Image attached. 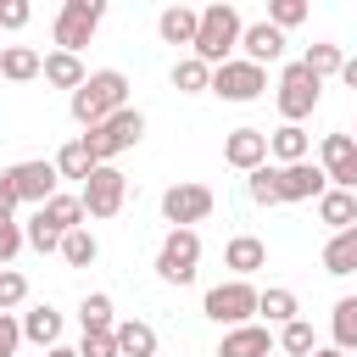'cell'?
Instances as JSON below:
<instances>
[{"instance_id":"1","label":"cell","mask_w":357,"mask_h":357,"mask_svg":"<svg viewBox=\"0 0 357 357\" xmlns=\"http://www.w3.org/2000/svg\"><path fill=\"white\" fill-rule=\"evenodd\" d=\"M67 106H73V123L89 134V128H100L106 117H117V112L128 106V78H123L117 67H100V73H89V84H84Z\"/></svg>"},{"instance_id":"2","label":"cell","mask_w":357,"mask_h":357,"mask_svg":"<svg viewBox=\"0 0 357 357\" xmlns=\"http://www.w3.org/2000/svg\"><path fill=\"white\" fill-rule=\"evenodd\" d=\"M240 33H245V22H240V11H234L229 0L201 6V28H195V50H190V56H201L206 67H223V61H234Z\"/></svg>"},{"instance_id":"3","label":"cell","mask_w":357,"mask_h":357,"mask_svg":"<svg viewBox=\"0 0 357 357\" xmlns=\"http://www.w3.org/2000/svg\"><path fill=\"white\" fill-rule=\"evenodd\" d=\"M139 139H145V112H139V106H123L117 117H106L100 128H89V134H84V145L95 151V162H100V167H106L112 156L134 151Z\"/></svg>"},{"instance_id":"4","label":"cell","mask_w":357,"mask_h":357,"mask_svg":"<svg viewBox=\"0 0 357 357\" xmlns=\"http://www.w3.org/2000/svg\"><path fill=\"white\" fill-rule=\"evenodd\" d=\"M257 284L251 279H229V284H212L206 290V301H201V312L212 318V324H223V329H240V324H251L257 318Z\"/></svg>"},{"instance_id":"5","label":"cell","mask_w":357,"mask_h":357,"mask_svg":"<svg viewBox=\"0 0 357 357\" xmlns=\"http://www.w3.org/2000/svg\"><path fill=\"white\" fill-rule=\"evenodd\" d=\"M100 17H106V0H61V11H56V50L78 56L95 39Z\"/></svg>"},{"instance_id":"6","label":"cell","mask_w":357,"mask_h":357,"mask_svg":"<svg viewBox=\"0 0 357 357\" xmlns=\"http://www.w3.org/2000/svg\"><path fill=\"white\" fill-rule=\"evenodd\" d=\"M318 95H324V78H312V73H307V61H290V67L279 73V89H273V100H279V117H284V123H301V117H312Z\"/></svg>"},{"instance_id":"7","label":"cell","mask_w":357,"mask_h":357,"mask_svg":"<svg viewBox=\"0 0 357 357\" xmlns=\"http://www.w3.org/2000/svg\"><path fill=\"white\" fill-rule=\"evenodd\" d=\"M195 268H201V234H195V229H167V240H162V251H156V279L190 284Z\"/></svg>"},{"instance_id":"8","label":"cell","mask_w":357,"mask_h":357,"mask_svg":"<svg viewBox=\"0 0 357 357\" xmlns=\"http://www.w3.org/2000/svg\"><path fill=\"white\" fill-rule=\"evenodd\" d=\"M262 89H268V67H251L245 56H234V61L212 67V95H218V100L245 106V100H262Z\"/></svg>"},{"instance_id":"9","label":"cell","mask_w":357,"mask_h":357,"mask_svg":"<svg viewBox=\"0 0 357 357\" xmlns=\"http://www.w3.org/2000/svg\"><path fill=\"white\" fill-rule=\"evenodd\" d=\"M212 206H218V195H212L206 184H195V178L162 190V218H167L173 229H195L201 218H212Z\"/></svg>"},{"instance_id":"10","label":"cell","mask_w":357,"mask_h":357,"mask_svg":"<svg viewBox=\"0 0 357 357\" xmlns=\"http://www.w3.org/2000/svg\"><path fill=\"white\" fill-rule=\"evenodd\" d=\"M78 201H84V212H89V218H117V212H123V201H128V178L106 162V167H95V173L84 178Z\"/></svg>"},{"instance_id":"11","label":"cell","mask_w":357,"mask_h":357,"mask_svg":"<svg viewBox=\"0 0 357 357\" xmlns=\"http://www.w3.org/2000/svg\"><path fill=\"white\" fill-rule=\"evenodd\" d=\"M318 167L329 173V190H351L357 195V139L351 134H324Z\"/></svg>"},{"instance_id":"12","label":"cell","mask_w":357,"mask_h":357,"mask_svg":"<svg viewBox=\"0 0 357 357\" xmlns=\"http://www.w3.org/2000/svg\"><path fill=\"white\" fill-rule=\"evenodd\" d=\"M6 173H11V184H17V201H28L33 212L56 195V178H61L56 162H39V156H33V162H17V167H6Z\"/></svg>"},{"instance_id":"13","label":"cell","mask_w":357,"mask_h":357,"mask_svg":"<svg viewBox=\"0 0 357 357\" xmlns=\"http://www.w3.org/2000/svg\"><path fill=\"white\" fill-rule=\"evenodd\" d=\"M279 351V335L268 324H240V329H223L218 340V357H273Z\"/></svg>"},{"instance_id":"14","label":"cell","mask_w":357,"mask_h":357,"mask_svg":"<svg viewBox=\"0 0 357 357\" xmlns=\"http://www.w3.org/2000/svg\"><path fill=\"white\" fill-rule=\"evenodd\" d=\"M329 190V173L318 162H296V167H279V201H312Z\"/></svg>"},{"instance_id":"15","label":"cell","mask_w":357,"mask_h":357,"mask_svg":"<svg viewBox=\"0 0 357 357\" xmlns=\"http://www.w3.org/2000/svg\"><path fill=\"white\" fill-rule=\"evenodd\" d=\"M223 162L240 167V173L268 167V134H262V128H234V134L223 139Z\"/></svg>"},{"instance_id":"16","label":"cell","mask_w":357,"mask_h":357,"mask_svg":"<svg viewBox=\"0 0 357 357\" xmlns=\"http://www.w3.org/2000/svg\"><path fill=\"white\" fill-rule=\"evenodd\" d=\"M240 50H245V61H251V67H268V61H279V56H284V33H279L268 17H262V22H245Z\"/></svg>"},{"instance_id":"17","label":"cell","mask_w":357,"mask_h":357,"mask_svg":"<svg viewBox=\"0 0 357 357\" xmlns=\"http://www.w3.org/2000/svg\"><path fill=\"white\" fill-rule=\"evenodd\" d=\"M268 156H273L279 167H296V162L312 156V134H307L301 123H279V128L268 134Z\"/></svg>"},{"instance_id":"18","label":"cell","mask_w":357,"mask_h":357,"mask_svg":"<svg viewBox=\"0 0 357 357\" xmlns=\"http://www.w3.org/2000/svg\"><path fill=\"white\" fill-rule=\"evenodd\" d=\"M223 268H234V279H251L257 268H268V245L257 234H234L223 245Z\"/></svg>"},{"instance_id":"19","label":"cell","mask_w":357,"mask_h":357,"mask_svg":"<svg viewBox=\"0 0 357 357\" xmlns=\"http://www.w3.org/2000/svg\"><path fill=\"white\" fill-rule=\"evenodd\" d=\"M39 73H45V56L33 45H0V78L6 84H28Z\"/></svg>"},{"instance_id":"20","label":"cell","mask_w":357,"mask_h":357,"mask_svg":"<svg viewBox=\"0 0 357 357\" xmlns=\"http://www.w3.org/2000/svg\"><path fill=\"white\" fill-rule=\"evenodd\" d=\"M22 340H33V346H61V312L50 307V301H39V307H28L22 312Z\"/></svg>"},{"instance_id":"21","label":"cell","mask_w":357,"mask_h":357,"mask_svg":"<svg viewBox=\"0 0 357 357\" xmlns=\"http://www.w3.org/2000/svg\"><path fill=\"white\" fill-rule=\"evenodd\" d=\"M318 262H324V273H335V279L357 273V223H351V229H340V234H329Z\"/></svg>"},{"instance_id":"22","label":"cell","mask_w":357,"mask_h":357,"mask_svg":"<svg viewBox=\"0 0 357 357\" xmlns=\"http://www.w3.org/2000/svg\"><path fill=\"white\" fill-rule=\"evenodd\" d=\"M195 28H201V11H190V6H167V11L156 17L162 45H190V50H195Z\"/></svg>"},{"instance_id":"23","label":"cell","mask_w":357,"mask_h":357,"mask_svg":"<svg viewBox=\"0 0 357 357\" xmlns=\"http://www.w3.org/2000/svg\"><path fill=\"white\" fill-rule=\"evenodd\" d=\"M45 84H50V89H73V95H78V89L89 84V67H84L78 56H67V50H50V56H45Z\"/></svg>"},{"instance_id":"24","label":"cell","mask_w":357,"mask_h":357,"mask_svg":"<svg viewBox=\"0 0 357 357\" xmlns=\"http://www.w3.org/2000/svg\"><path fill=\"white\" fill-rule=\"evenodd\" d=\"M117 357H156V329L145 318H117Z\"/></svg>"},{"instance_id":"25","label":"cell","mask_w":357,"mask_h":357,"mask_svg":"<svg viewBox=\"0 0 357 357\" xmlns=\"http://www.w3.org/2000/svg\"><path fill=\"white\" fill-rule=\"evenodd\" d=\"M78 324H84V335H112V329H117L112 296H106V290H89V296L78 301Z\"/></svg>"},{"instance_id":"26","label":"cell","mask_w":357,"mask_h":357,"mask_svg":"<svg viewBox=\"0 0 357 357\" xmlns=\"http://www.w3.org/2000/svg\"><path fill=\"white\" fill-rule=\"evenodd\" d=\"M318 223H329V234L351 229V223H357V195H351V190H324V195H318Z\"/></svg>"},{"instance_id":"27","label":"cell","mask_w":357,"mask_h":357,"mask_svg":"<svg viewBox=\"0 0 357 357\" xmlns=\"http://www.w3.org/2000/svg\"><path fill=\"white\" fill-rule=\"evenodd\" d=\"M39 218H45L50 229L73 234V229H84V218H89V212H84V201H78V195H61V190H56V195H50V201L39 206Z\"/></svg>"},{"instance_id":"28","label":"cell","mask_w":357,"mask_h":357,"mask_svg":"<svg viewBox=\"0 0 357 357\" xmlns=\"http://www.w3.org/2000/svg\"><path fill=\"white\" fill-rule=\"evenodd\" d=\"M257 312H262L268 324H279V329H284V324H296V318H301V301H296V290H284V284H268V290L257 296Z\"/></svg>"},{"instance_id":"29","label":"cell","mask_w":357,"mask_h":357,"mask_svg":"<svg viewBox=\"0 0 357 357\" xmlns=\"http://www.w3.org/2000/svg\"><path fill=\"white\" fill-rule=\"evenodd\" d=\"M50 162H56V173H61V178H89V173L100 167V162H95V151L84 145V134H78V139H67Z\"/></svg>"},{"instance_id":"30","label":"cell","mask_w":357,"mask_h":357,"mask_svg":"<svg viewBox=\"0 0 357 357\" xmlns=\"http://www.w3.org/2000/svg\"><path fill=\"white\" fill-rule=\"evenodd\" d=\"M329 335H335V346L351 357L357 351V296H340L335 301V312H329Z\"/></svg>"},{"instance_id":"31","label":"cell","mask_w":357,"mask_h":357,"mask_svg":"<svg viewBox=\"0 0 357 357\" xmlns=\"http://www.w3.org/2000/svg\"><path fill=\"white\" fill-rule=\"evenodd\" d=\"M173 89H178V95H201V89H212V67H206L201 56H178V61H173Z\"/></svg>"},{"instance_id":"32","label":"cell","mask_w":357,"mask_h":357,"mask_svg":"<svg viewBox=\"0 0 357 357\" xmlns=\"http://www.w3.org/2000/svg\"><path fill=\"white\" fill-rule=\"evenodd\" d=\"M95 257H100V240L89 234V223H84V229H73V234L61 240V262H67V268H89Z\"/></svg>"},{"instance_id":"33","label":"cell","mask_w":357,"mask_h":357,"mask_svg":"<svg viewBox=\"0 0 357 357\" xmlns=\"http://www.w3.org/2000/svg\"><path fill=\"white\" fill-rule=\"evenodd\" d=\"M301 61H307V73H312V78H335V73L346 67V56H340V45H329V39H318V45H307V56H301Z\"/></svg>"},{"instance_id":"34","label":"cell","mask_w":357,"mask_h":357,"mask_svg":"<svg viewBox=\"0 0 357 357\" xmlns=\"http://www.w3.org/2000/svg\"><path fill=\"white\" fill-rule=\"evenodd\" d=\"M279 351H284V357H312V351H318V335H312V324H307V318L284 324V329H279Z\"/></svg>"},{"instance_id":"35","label":"cell","mask_w":357,"mask_h":357,"mask_svg":"<svg viewBox=\"0 0 357 357\" xmlns=\"http://www.w3.org/2000/svg\"><path fill=\"white\" fill-rule=\"evenodd\" d=\"M245 195H251L257 206H279V167L268 162V167H257V173H245Z\"/></svg>"},{"instance_id":"36","label":"cell","mask_w":357,"mask_h":357,"mask_svg":"<svg viewBox=\"0 0 357 357\" xmlns=\"http://www.w3.org/2000/svg\"><path fill=\"white\" fill-rule=\"evenodd\" d=\"M22 234H28V245H33V251H61V240H67V234H61V229H50L39 212L22 223Z\"/></svg>"},{"instance_id":"37","label":"cell","mask_w":357,"mask_h":357,"mask_svg":"<svg viewBox=\"0 0 357 357\" xmlns=\"http://www.w3.org/2000/svg\"><path fill=\"white\" fill-rule=\"evenodd\" d=\"M28 301V279L17 268H0V312H17Z\"/></svg>"},{"instance_id":"38","label":"cell","mask_w":357,"mask_h":357,"mask_svg":"<svg viewBox=\"0 0 357 357\" xmlns=\"http://www.w3.org/2000/svg\"><path fill=\"white\" fill-rule=\"evenodd\" d=\"M268 22L284 33V28H296V22H307V0H273L268 6Z\"/></svg>"},{"instance_id":"39","label":"cell","mask_w":357,"mask_h":357,"mask_svg":"<svg viewBox=\"0 0 357 357\" xmlns=\"http://www.w3.org/2000/svg\"><path fill=\"white\" fill-rule=\"evenodd\" d=\"M28 245V234H22V223H11V218H0V268H11V257Z\"/></svg>"},{"instance_id":"40","label":"cell","mask_w":357,"mask_h":357,"mask_svg":"<svg viewBox=\"0 0 357 357\" xmlns=\"http://www.w3.org/2000/svg\"><path fill=\"white\" fill-rule=\"evenodd\" d=\"M28 17H33V6H28V0H0V33L28 28Z\"/></svg>"},{"instance_id":"41","label":"cell","mask_w":357,"mask_h":357,"mask_svg":"<svg viewBox=\"0 0 357 357\" xmlns=\"http://www.w3.org/2000/svg\"><path fill=\"white\" fill-rule=\"evenodd\" d=\"M17 346H22V318L0 312V357H17Z\"/></svg>"},{"instance_id":"42","label":"cell","mask_w":357,"mask_h":357,"mask_svg":"<svg viewBox=\"0 0 357 357\" xmlns=\"http://www.w3.org/2000/svg\"><path fill=\"white\" fill-rule=\"evenodd\" d=\"M78 357H117V335H84Z\"/></svg>"},{"instance_id":"43","label":"cell","mask_w":357,"mask_h":357,"mask_svg":"<svg viewBox=\"0 0 357 357\" xmlns=\"http://www.w3.org/2000/svg\"><path fill=\"white\" fill-rule=\"evenodd\" d=\"M22 201H17V184H11V173H0V218H11Z\"/></svg>"},{"instance_id":"44","label":"cell","mask_w":357,"mask_h":357,"mask_svg":"<svg viewBox=\"0 0 357 357\" xmlns=\"http://www.w3.org/2000/svg\"><path fill=\"white\" fill-rule=\"evenodd\" d=\"M340 84H346V89H357V56H346V67H340Z\"/></svg>"},{"instance_id":"45","label":"cell","mask_w":357,"mask_h":357,"mask_svg":"<svg viewBox=\"0 0 357 357\" xmlns=\"http://www.w3.org/2000/svg\"><path fill=\"white\" fill-rule=\"evenodd\" d=\"M45 357H78V346H50Z\"/></svg>"},{"instance_id":"46","label":"cell","mask_w":357,"mask_h":357,"mask_svg":"<svg viewBox=\"0 0 357 357\" xmlns=\"http://www.w3.org/2000/svg\"><path fill=\"white\" fill-rule=\"evenodd\" d=\"M312 357H346V351H340V346H318Z\"/></svg>"},{"instance_id":"47","label":"cell","mask_w":357,"mask_h":357,"mask_svg":"<svg viewBox=\"0 0 357 357\" xmlns=\"http://www.w3.org/2000/svg\"><path fill=\"white\" fill-rule=\"evenodd\" d=\"M351 139H357V128H351Z\"/></svg>"},{"instance_id":"48","label":"cell","mask_w":357,"mask_h":357,"mask_svg":"<svg viewBox=\"0 0 357 357\" xmlns=\"http://www.w3.org/2000/svg\"><path fill=\"white\" fill-rule=\"evenodd\" d=\"M273 357H284V351H273Z\"/></svg>"}]
</instances>
